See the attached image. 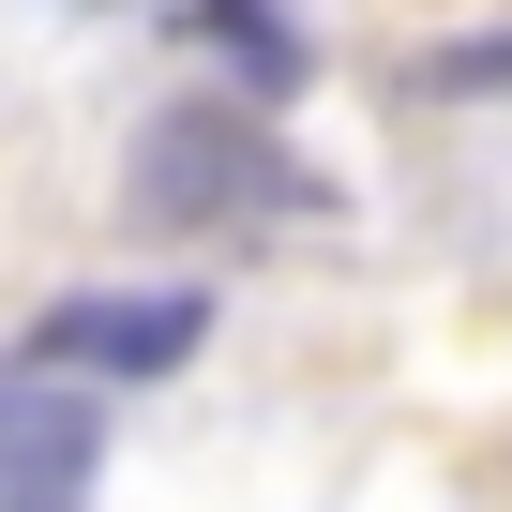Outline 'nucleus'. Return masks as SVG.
Returning a JSON list of instances; mask_svg holds the SVG:
<instances>
[{"instance_id":"obj_1","label":"nucleus","mask_w":512,"mask_h":512,"mask_svg":"<svg viewBox=\"0 0 512 512\" xmlns=\"http://www.w3.org/2000/svg\"><path fill=\"white\" fill-rule=\"evenodd\" d=\"M256 211H302V166L241 106H166L136 136V226H256Z\"/></svg>"},{"instance_id":"obj_2","label":"nucleus","mask_w":512,"mask_h":512,"mask_svg":"<svg viewBox=\"0 0 512 512\" xmlns=\"http://www.w3.org/2000/svg\"><path fill=\"white\" fill-rule=\"evenodd\" d=\"M106 467V407L61 362H0V512H76Z\"/></svg>"},{"instance_id":"obj_3","label":"nucleus","mask_w":512,"mask_h":512,"mask_svg":"<svg viewBox=\"0 0 512 512\" xmlns=\"http://www.w3.org/2000/svg\"><path fill=\"white\" fill-rule=\"evenodd\" d=\"M196 332H211V302H196V287H166V302L76 287V302H46L31 362H61V377H181V362H196Z\"/></svg>"},{"instance_id":"obj_4","label":"nucleus","mask_w":512,"mask_h":512,"mask_svg":"<svg viewBox=\"0 0 512 512\" xmlns=\"http://www.w3.org/2000/svg\"><path fill=\"white\" fill-rule=\"evenodd\" d=\"M181 31H196V46H226L256 91H302V31H272V0H181Z\"/></svg>"},{"instance_id":"obj_5","label":"nucleus","mask_w":512,"mask_h":512,"mask_svg":"<svg viewBox=\"0 0 512 512\" xmlns=\"http://www.w3.org/2000/svg\"><path fill=\"white\" fill-rule=\"evenodd\" d=\"M437 91H512V31L497 46H437Z\"/></svg>"}]
</instances>
